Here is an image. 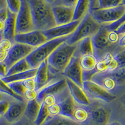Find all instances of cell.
Segmentation results:
<instances>
[{
	"instance_id": "6da1fadb",
	"label": "cell",
	"mask_w": 125,
	"mask_h": 125,
	"mask_svg": "<svg viewBox=\"0 0 125 125\" xmlns=\"http://www.w3.org/2000/svg\"><path fill=\"white\" fill-rule=\"evenodd\" d=\"M35 30L44 31L56 26L52 5L45 0H27Z\"/></svg>"
},
{
	"instance_id": "7a4b0ae2",
	"label": "cell",
	"mask_w": 125,
	"mask_h": 125,
	"mask_svg": "<svg viewBox=\"0 0 125 125\" xmlns=\"http://www.w3.org/2000/svg\"><path fill=\"white\" fill-rule=\"evenodd\" d=\"M76 50V44H69L65 41L60 44L47 60L50 68L62 73L70 63Z\"/></svg>"
},
{
	"instance_id": "3957f363",
	"label": "cell",
	"mask_w": 125,
	"mask_h": 125,
	"mask_svg": "<svg viewBox=\"0 0 125 125\" xmlns=\"http://www.w3.org/2000/svg\"><path fill=\"white\" fill-rule=\"evenodd\" d=\"M68 37L59 38L49 40L42 45L34 48L26 58V60L31 66V68H38L42 62L48 60L51 53L60 44L67 41Z\"/></svg>"
},
{
	"instance_id": "277c9868",
	"label": "cell",
	"mask_w": 125,
	"mask_h": 125,
	"mask_svg": "<svg viewBox=\"0 0 125 125\" xmlns=\"http://www.w3.org/2000/svg\"><path fill=\"white\" fill-rule=\"evenodd\" d=\"M101 25L93 18L90 12L81 20L78 27L68 38L66 43L76 44L83 39L92 37L98 33Z\"/></svg>"
},
{
	"instance_id": "5b68a950",
	"label": "cell",
	"mask_w": 125,
	"mask_h": 125,
	"mask_svg": "<svg viewBox=\"0 0 125 125\" xmlns=\"http://www.w3.org/2000/svg\"><path fill=\"white\" fill-rule=\"evenodd\" d=\"M125 11V5L106 9H93L90 11L93 18L101 25L112 24L121 18Z\"/></svg>"
},
{
	"instance_id": "8992f818",
	"label": "cell",
	"mask_w": 125,
	"mask_h": 125,
	"mask_svg": "<svg viewBox=\"0 0 125 125\" xmlns=\"http://www.w3.org/2000/svg\"><path fill=\"white\" fill-rule=\"evenodd\" d=\"M21 8L16 14V33L22 34L35 30L31 9L27 0H21Z\"/></svg>"
},
{
	"instance_id": "52a82bcc",
	"label": "cell",
	"mask_w": 125,
	"mask_h": 125,
	"mask_svg": "<svg viewBox=\"0 0 125 125\" xmlns=\"http://www.w3.org/2000/svg\"><path fill=\"white\" fill-rule=\"evenodd\" d=\"M83 88L89 98L105 103H110L116 99L115 96L91 80L84 81Z\"/></svg>"
},
{
	"instance_id": "ba28073f",
	"label": "cell",
	"mask_w": 125,
	"mask_h": 125,
	"mask_svg": "<svg viewBox=\"0 0 125 125\" xmlns=\"http://www.w3.org/2000/svg\"><path fill=\"white\" fill-rule=\"evenodd\" d=\"M108 31L104 25H101L98 33L91 37L94 48V55L98 60H101L106 54V50L111 46L108 38Z\"/></svg>"
},
{
	"instance_id": "9c48e42d",
	"label": "cell",
	"mask_w": 125,
	"mask_h": 125,
	"mask_svg": "<svg viewBox=\"0 0 125 125\" xmlns=\"http://www.w3.org/2000/svg\"><path fill=\"white\" fill-rule=\"evenodd\" d=\"M34 49V48L30 46L14 43L9 51L6 60L3 62L6 66L7 71L16 62L26 58Z\"/></svg>"
},
{
	"instance_id": "30bf717a",
	"label": "cell",
	"mask_w": 125,
	"mask_h": 125,
	"mask_svg": "<svg viewBox=\"0 0 125 125\" xmlns=\"http://www.w3.org/2000/svg\"><path fill=\"white\" fill-rule=\"evenodd\" d=\"M14 41L15 43H21L36 48L46 43L48 40L43 31L35 30L26 33L16 34Z\"/></svg>"
},
{
	"instance_id": "8fae6325",
	"label": "cell",
	"mask_w": 125,
	"mask_h": 125,
	"mask_svg": "<svg viewBox=\"0 0 125 125\" xmlns=\"http://www.w3.org/2000/svg\"><path fill=\"white\" fill-rule=\"evenodd\" d=\"M66 78L83 88V71L80 63V58L73 56L65 70L61 73Z\"/></svg>"
},
{
	"instance_id": "7c38bea8",
	"label": "cell",
	"mask_w": 125,
	"mask_h": 125,
	"mask_svg": "<svg viewBox=\"0 0 125 125\" xmlns=\"http://www.w3.org/2000/svg\"><path fill=\"white\" fill-rule=\"evenodd\" d=\"M81 21H73L62 25L56 26L53 28L43 31L48 41L59 38L68 37L73 33Z\"/></svg>"
},
{
	"instance_id": "4fadbf2b",
	"label": "cell",
	"mask_w": 125,
	"mask_h": 125,
	"mask_svg": "<svg viewBox=\"0 0 125 125\" xmlns=\"http://www.w3.org/2000/svg\"><path fill=\"white\" fill-rule=\"evenodd\" d=\"M66 89H68L66 78L50 83L38 91L36 101L41 104L46 96L48 95H58L64 91Z\"/></svg>"
},
{
	"instance_id": "5bb4252c",
	"label": "cell",
	"mask_w": 125,
	"mask_h": 125,
	"mask_svg": "<svg viewBox=\"0 0 125 125\" xmlns=\"http://www.w3.org/2000/svg\"><path fill=\"white\" fill-rule=\"evenodd\" d=\"M52 10L56 26L68 24L73 21L74 8L62 5H52Z\"/></svg>"
},
{
	"instance_id": "9a60e30c",
	"label": "cell",
	"mask_w": 125,
	"mask_h": 125,
	"mask_svg": "<svg viewBox=\"0 0 125 125\" xmlns=\"http://www.w3.org/2000/svg\"><path fill=\"white\" fill-rule=\"evenodd\" d=\"M66 80L69 93L76 103L85 106L90 105V98H88L83 88L68 78H66Z\"/></svg>"
},
{
	"instance_id": "2e32d148",
	"label": "cell",
	"mask_w": 125,
	"mask_h": 125,
	"mask_svg": "<svg viewBox=\"0 0 125 125\" xmlns=\"http://www.w3.org/2000/svg\"><path fill=\"white\" fill-rule=\"evenodd\" d=\"M26 103L15 101L11 102L8 111L3 118L9 123H14L21 120L24 115Z\"/></svg>"
},
{
	"instance_id": "e0dca14e",
	"label": "cell",
	"mask_w": 125,
	"mask_h": 125,
	"mask_svg": "<svg viewBox=\"0 0 125 125\" xmlns=\"http://www.w3.org/2000/svg\"><path fill=\"white\" fill-rule=\"evenodd\" d=\"M91 80L109 92L115 90L118 84L116 78L111 73H96Z\"/></svg>"
},
{
	"instance_id": "ac0fdd59",
	"label": "cell",
	"mask_w": 125,
	"mask_h": 125,
	"mask_svg": "<svg viewBox=\"0 0 125 125\" xmlns=\"http://www.w3.org/2000/svg\"><path fill=\"white\" fill-rule=\"evenodd\" d=\"M50 66L48 60H45L38 68L37 72L34 76L36 83V90L38 91L47 84L50 83Z\"/></svg>"
},
{
	"instance_id": "d6986e66",
	"label": "cell",
	"mask_w": 125,
	"mask_h": 125,
	"mask_svg": "<svg viewBox=\"0 0 125 125\" xmlns=\"http://www.w3.org/2000/svg\"><path fill=\"white\" fill-rule=\"evenodd\" d=\"M16 14L11 13L8 10V16L5 23L3 39H6L11 41L13 43H15L14 38L16 33Z\"/></svg>"
},
{
	"instance_id": "ffe728a7",
	"label": "cell",
	"mask_w": 125,
	"mask_h": 125,
	"mask_svg": "<svg viewBox=\"0 0 125 125\" xmlns=\"http://www.w3.org/2000/svg\"><path fill=\"white\" fill-rule=\"evenodd\" d=\"M110 113L107 108L97 107L91 112V119L96 125H107L109 121Z\"/></svg>"
},
{
	"instance_id": "44dd1931",
	"label": "cell",
	"mask_w": 125,
	"mask_h": 125,
	"mask_svg": "<svg viewBox=\"0 0 125 125\" xmlns=\"http://www.w3.org/2000/svg\"><path fill=\"white\" fill-rule=\"evenodd\" d=\"M76 102L70 94L65 99L60 103L61 106L60 115L73 120V113L76 108Z\"/></svg>"
},
{
	"instance_id": "7402d4cb",
	"label": "cell",
	"mask_w": 125,
	"mask_h": 125,
	"mask_svg": "<svg viewBox=\"0 0 125 125\" xmlns=\"http://www.w3.org/2000/svg\"><path fill=\"white\" fill-rule=\"evenodd\" d=\"M88 54H94V48L91 37L86 38L76 44V50L73 56L81 58Z\"/></svg>"
},
{
	"instance_id": "603a6c76",
	"label": "cell",
	"mask_w": 125,
	"mask_h": 125,
	"mask_svg": "<svg viewBox=\"0 0 125 125\" xmlns=\"http://www.w3.org/2000/svg\"><path fill=\"white\" fill-rule=\"evenodd\" d=\"M41 104L36 100L29 101L26 102L24 116L30 122L34 123L37 118L38 115L41 109Z\"/></svg>"
},
{
	"instance_id": "cb8c5ba5",
	"label": "cell",
	"mask_w": 125,
	"mask_h": 125,
	"mask_svg": "<svg viewBox=\"0 0 125 125\" xmlns=\"http://www.w3.org/2000/svg\"><path fill=\"white\" fill-rule=\"evenodd\" d=\"M90 0H78L74 8L73 21H81L90 12Z\"/></svg>"
},
{
	"instance_id": "d4e9b609",
	"label": "cell",
	"mask_w": 125,
	"mask_h": 125,
	"mask_svg": "<svg viewBox=\"0 0 125 125\" xmlns=\"http://www.w3.org/2000/svg\"><path fill=\"white\" fill-rule=\"evenodd\" d=\"M38 68L31 69L28 71H24V72L20 73L18 74H13V75L10 76H6L4 78H1L3 81L6 84L10 83L14 81H22L25 80H27L29 78H34L36 72H37Z\"/></svg>"
},
{
	"instance_id": "484cf974",
	"label": "cell",
	"mask_w": 125,
	"mask_h": 125,
	"mask_svg": "<svg viewBox=\"0 0 125 125\" xmlns=\"http://www.w3.org/2000/svg\"><path fill=\"white\" fill-rule=\"evenodd\" d=\"M91 118V112L86 106H79L76 108L73 113V120L78 123H86Z\"/></svg>"
},
{
	"instance_id": "4316f807",
	"label": "cell",
	"mask_w": 125,
	"mask_h": 125,
	"mask_svg": "<svg viewBox=\"0 0 125 125\" xmlns=\"http://www.w3.org/2000/svg\"><path fill=\"white\" fill-rule=\"evenodd\" d=\"M43 125H81L74 120L62 116H50Z\"/></svg>"
},
{
	"instance_id": "83f0119b",
	"label": "cell",
	"mask_w": 125,
	"mask_h": 125,
	"mask_svg": "<svg viewBox=\"0 0 125 125\" xmlns=\"http://www.w3.org/2000/svg\"><path fill=\"white\" fill-rule=\"evenodd\" d=\"M31 69H32L31 66L29 64L26 58L23 59V60H20L18 62H16L15 64H13L8 70L6 77L13 75V74H18V73H20L24 72V71H28Z\"/></svg>"
},
{
	"instance_id": "f1b7e54d",
	"label": "cell",
	"mask_w": 125,
	"mask_h": 125,
	"mask_svg": "<svg viewBox=\"0 0 125 125\" xmlns=\"http://www.w3.org/2000/svg\"><path fill=\"white\" fill-rule=\"evenodd\" d=\"M0 93L3 94L4 96H7L8 98H11L16 101H20V102H25V100L23 97L19 96L13 92L8 84L4 83L1 78H0Z\"/></svg>"
},
{
	"instance_id": "f546056e",
	"label": "cell",
	"mask_w": 125,
	"mask_h": 125,
	"mask_svg": "<svg viewBox=\"0 0 125 125\" xmlns=\"http://www.w3.org/2000/svg\"><path fill=\"white\" fill-rule=\"evenodd\" d=\"M113 55L110 53H107L103 58L98 60L96 66L95 71L96 73H106L108 71V66L109 62L112 60Z\"/></svg>"
},
{
	"instance_id": "4dcf8cb0",
	"label": "cell",
	"mask_w": 125,
	"mask_h": 125,
	"mask_svg": "<svg viewBox=\"0 0 125 125\" xmlns=\"http://www.w3.org/2000/svg\"><path fill=\"white\" fill-rule=\"evenodd\" d=\"M11 41L6 39H2L0 41V62H4L7 57L8 53L13 46Z\"/></svg>"
},
{
	"instance_id": "1f68e13d",
	"label": "cell",
	"mask_w": 125,
	"mask_h": 125,
	"mask_svg": "<svg viewBox=\"0 0 125 125\" xmlns=\"http://www.w3.org/2000/svg\"><path fill=\"white\" fill-rule=\"evenodd\" d=\"M50 116V114L48 111V107L45 104L42 103L40 113L38 115L37 118L33 123L34 125H43Z\"/></svg>"
},
{
	"instance_id": "d6a6232c",
	"label": "cell",
	"mask_w": 125,
	"mask_h": 125,
	"mask_svg": "<svg viewBox=\"0 0 125 125\" xmlns=\"http://www.w3.org/2000/svg\"><path fill=\"white\" fill-rule=\"evenodd\" d=\"M123 0H98L95 9H106L115 8L121 5Z\"/></svg>"
},
{
	"instance_id": "836d02e7",
	"label": "cell",
	"mask_w": 125,
	"mask_h": 125,
	"mask_svg": "<svg viewBox=\"0 0 125 125\" xmlns=\"http://www.w3.org/2000/svg\"><path fill=\"white\" fill-rule=\"evenodd\" d=\"M8 85L10 89L16 94L24 98V93H25L26 89L23 85L22 81H14V82L8 83Z\"/></svg>"
},
{
	"instance_id": "e575fe53",
	"label": "cell",
	"mask_w": 125,
	"mask_h": 125,
	"mask_svg": "<svg viewBox=\"0 0 125 125\" xmlns=\"http://www.w3.org/2000/svg\"><path fill=\"white\" fill-rule=\"evenodd\" d=\"M7 9L14 14H17L21 5V0H6Z\"/></svg>"
},
{
	"instance_id": "d590c367",
	"label": "cell",
	"mask_w": 125,
	"mask_h": 125,
	"mask_svg": "<svg viewBox=\"0 0 125 125\" xmlns=\"http://www.w3.org/2000/svg\"><path fill=\"white\" fill-rule=\"evenodd\" d=\"M8 16V9H2L0 10V40L3 39V33H4L5 23Z\"/></svg>"
},
{
	"instance_id": "8d00e7d4",
	"label": "cell",
	"mask_w": 125,
	"mask_h": 125,
	"mask_svg": "<svg viewBox=\"0 0 125 125\" xmlns=\"http://www.w3.org/2000/svg\"><path fill=\"white\" fill-rule=\"evenodd\" d=\"M116 78L118 84L125 83V67L118 69L115 71L111 73Z\"/></svg>"
},
{
	"instance_id": "74e56055",
	"label": "cell",
	"mask_w": 125,
	"mask_h": 125,
	"mask_svg": "<svg viewBox=\"0 0 125 125\" xmlns=\"http://www.w3.org/2000/svg\"><path fill=\"white\" fill-rule=\"evenodd\" d=\"M60 96V94L58 95H48L46 96L44 98L43 102L44 104H45L47 106H51L52 104H54L55 103H60L62 100L60 98H58V96ZM64 98V99H65Z\"/></svg>"
},
{
	"instance_id": "f35d334b",
	"label": "cell",
	"mask_w": 125,
	"mask_h": 125,
	"mask_svg": "<svg viewBox=\"0 0 125 125\" xmlns=\"http://www.w3.org/2000/svg\"><path fill=\"white\" fill-rule=\"evenodd\" d=\"M125 23V11L123 13V16L121 17V18L118 20L117 21L112 23V24H108V25H104L106 27V28L109 31H115L118 27H119L121 24Z\"/></svg>"
},
{
	"instance_id": "ab89813d",
	"label": "cell",
	"mask_w": 125,
	"mask_h": 125,
	"mask_svg": "<svg viewBox=\"0 0 125 125\" xmlns=\"http://www.w3.org/2000/svg\"><path fill=\"white\" fill-rule=\"evenodd\" d=\"M115 58L118 62V69L122 68L125 67V50L119 51V53H116L114 55Z\"/></svg>"
},
{
	"instance_id": "60d3db41",
	"label": "cell",
	"mask_w": 125,
	"mask_h": 125,
	"mask_svg": "<svg viewBox=\"0 0 125 125\" xmlns=\"http://www.w3.org/2000/svg\"><path fill=\"white\" fill-rule=\"evenodd\" d=\"M48 107V111L50 116H56L60 115V111H61V106H60V103H55Z\"/></svg>"
},
{
	"instance_id": "b9f144b4",
	"label": "cell",
	"mask_w": 125,
	"mask_h": 125,
	"mask_svg": "<svg viewBox=\"0 0 125 125\" xmlns=\"http://www.w3.org/2000/svg\"><path fill=\"white\" fill-rule=\"evenodd\" d=\"M78 0H56L53 5H62L68 7L74 8Z\"/></svg>"
},
{
	"instance_id": "7bdbcfd3",
	"label": "cell",
	"mask_w": 125,
	"mask_h": 125,
	"mask_svg": "<svg viewBox=\"0 0 125 125\" xmlns=\"http://www.w3.org/2000/svg\"><path fill=\"white\" fill-rule=\"evenodd\" d=\"M38 96V91L36 90H27L24 95V100L27 101L36 100Z\"/></svg>"
},
{
	"instance_id": "ee69618b",
	"label": "cell",
	"mask_w": 125,
	"mask_h": 125,
	"mask_svg": "<svg viewBox=\"0 0 125 125\" xmlns=\"http://www.w3.org/2000/svg\"><path fill=\"white\" fill-rule=\"evenodd\" d=\"M108 38L109 43L111 44H114L118 43L120 36H119V34L116 31H109L108 34Z\"/></svg>"
},
{
	"instance_id": "f6af8a7d",
	"label": "cell",
	"mask_w": 125,
	"mask_h": 125,
	"mask_svg": "<svg viewBox=\"0 0 125 125\" xmlns=\"http://www.w3.org/2000/svg\"><path fill=\"white\" fill-rule=\"evenodd\" d=\"M10 103L11 102L6 99L0 101V116H3L4 114L6 113L10 106Z\"/></svg>"
},
{
	"instance_id": "bcb514c9",
	"label": "cell",
	"mask_w": 125,
	"mask_h": 125,
	"mask_svg": "<svg viewBox=\"0 0 125 125\" xmlns=\"http://www.w3.org/2000/svg\"><path fill=\"white\" fill-rule=\"evenodd\" d=\"M23 85L27 90H36V83L34 81V78H29L27 80L22 81Z\"/></svg>"
},
{
	"instance_id": "7dc6e473",
	"label": "cell",
	"mask_w": 125,
	"mask_h": 125,
	"mask_svg": "<svg viewBox=\"0 0 125 125\" xmlns=\"http://www.w3.org/2000/svg\"><path fill=\"white\" fill-rule=\"evenodd\" d=\"M26 121L24 119H21L20 121L14 123H9L6 119L1 116L0 118V125H24Z\"/></svg>"
},
{
	"instance_id": "c3c4849f",
	"label": "cell",
	"mask_w": 125,
	"mask_h": 125,
	"mask_svg": "<svg viewBox=\"0 0 125 125\" xmlns=\"http://www.w3.org/2000/svg\"><path fill=\"white\" fill-rule=\"evenodd\" d=\"M7 73V69L3 62H0V78L6 77Z\"/></svg>"
},
{
	"instance_id": "681fc988",
	"label": "cell",
	"mask_w": 125,
	"mask_h": 125,
	"mask_svg": "<svg viewBox=\"0 0 125 125\" xmlns=\"http://www.w3.org/2000/svg\"><path fill=\"white\" fill-rule=\"evenodd\" d=\"M117 33L120 35V34H125V23H123V24H121L119 27H118L116 30H115Z\"/></svg>"
},
{
	"instance_id": "f907efd6",
	"label": "cell",
	"mask_w": 125,
	"mask_h": 125,
	"mask_svg": "<svg viewBox=\"0 0 125 125\" xmlns=\"http://www.w3.org/2000/svg\"><path fill=\"white\" fill-rule=\"evenodd\" d=\"M118 45L119 46L125 48V34H122L121 36L119 38V41H118Z\"/></svg>"
},
{
	"instance_id": "816d5d0a",
	"label": "cell",
	"mask_w": 125,
	"mask_h": 125,
	"mask_svg": "<svg viewBox=\"0 0 125 125\" xmlns=\"http://www.w3.org/2000/svg\"><path fill=\"white\" fill-rule=\"evenodd\" d=\"M98 0H90V10L95 9L97 7Z\"/></svg>"
},
{
	"instance_id": "f5cc1de1",
	"label": "cell",
	"mask_w": 125,
	"mask_h": 125,
	"mask_svg": "<svg viewBox=\"0 0 125 125\" xmlns=\"http://www.w3.org/2000/svg\"><path fill=\"white\" fill-rule=\"evenodd\" d=\"M6 8V0H0V10Z\"/></svg>"
},
{
	"instance_id": "db71d44e",
	"label": "cell",
	"mask_w": 125,
	"mask_h": 125,
	"mask_svg": "<svg viewBox=\"0 0 125 125\" xmlns=\"http://www.w3.org/2000/svg\"><path fill=\"white\" fill-rule=\"evenodd\" d=\"M107 125H122V124L119 122V121H114L111 123H108V124Z\"/></svg>"
},
{
	"instance_id": "11a10c76",
	"label": "cell",
	"mask_w": 125,
	"mask_h": 125,
	"mask_svg": "<svg viewBox=\"0 0 125 125\" xmlns=\"http://www.w3.org/2000/svg\"><path fill=\"white\" fill-rule=\"evenodd\" d=\"M45 1L46 2H48V3H50V4H51V5H53V4L55 3L56 0H45Z\"/></svg>"
},
{
	"instance_id": "9f6ffc18",
	"label": "cell",
	"mask_w": 125,
	"mask_h": 125,
	"mask_svg": "<svg viewBox=\"0 0 125 125\" xmlns=\"http://www.w3.org/2000/svg\"><path fill=\"white\" fill-rule=\"evenodd\" d=\"M6 98H5V97H4V94H3L0 93V101H1V100H5Z\"/></svg>"
},
{
	"instance_id": "6f0895ef",
	"label": "cell",
	"mask_w": 125,
	"mask_h": 125,
	"mask_svg": "<svg viewBox=\"0 0 125 125\" xmlns=\"http://www.w3.org/2000/svg\"><path fill=\"white\" fill-rule=\"evenodd\" d=\"M24 125H32V124H31L30 121H26Z\"/></svg>"
},
{
	"instance_id": "680465c9",
	"label": "cell",
	"mask_w": 125,
	"mask_h": 125,
	"mask_svg": "<svg viewBox=\"0 0 125 125\" xmlns=\"http://www.w3.org/2000/svg\"><path fill=\"white\" fill-rule=\"evenodd\" d=\"M123 106L125 109V98H124V101H123Z\"/></svg>"
},
{
	"instance_id": "91938a15",
	"label": "cell",
	"mask_w": 125,
	"mask_h": 125,
	"mask_svg": "<svg viewBox=\"0 0 125 125\" xmlns=\"http://www.w3.org/2000/svg\"><path fill=\"white\" fill-rule=\"evenodd\" d=\"M122 5H125V0H123V2H122Z\"/></svg>"
},
{
	"instance_id": "94428289",
	"label": "cell",
	"mask_w": 125,
	"mask_h": 125,
	"mask_svg": "<svg viewBox=\"0 0 125 125\" xmlns=\"http://www.w3.org/2000/svg\"><path fill=\"white\" fill-rule=\"evenodd\" d=\"M1 116H0V118H1Z\"/></svg>"
},
{
	"instance_id": "6125c7cd",
	"label": "cell",
	"mask_w": 125,
	"mask_h": 125,
	"mask_svg": "<svg viewBox=\"0 0 125 125\" xmlns=\"http://www.w3.org/2000/svg\"><path fill=\"white\" fill-rule=\"evenodd\" d=\"M0 41H1V40H0Z\"/></svg>"
}]
</instances>
